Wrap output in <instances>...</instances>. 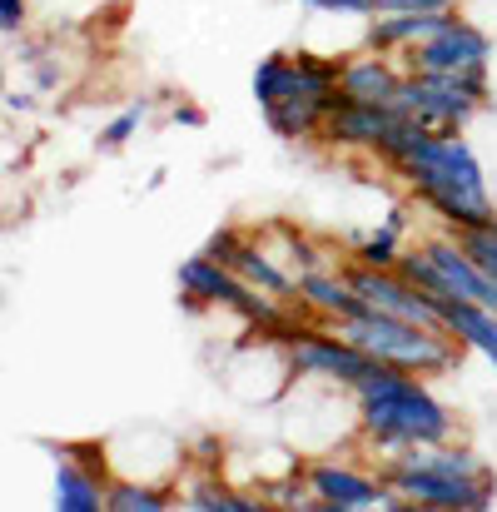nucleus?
<instances>
[{"label": "nucleus", "mask_w": 497, "mask_h": 512, "mask_svg": "<svg viewBox=\"0 0 497 512\" xmlns=\"http://www.w3.org/2000/svg\"><path fill=\"white\" fill-rule=\"evenodd\" d=\"M363 403V428L373 433L378 448H433L448 438V408L408 373L393 363H373L353 383Z\"/></svg>", "instance_id": "nucleus-1"}, {"label": "nucleus", "mask_w": 497, "mask_h": 512, "mask_svg": "<svg viewBox=\"0 0 497 512\" xmlns=\"http://www.w3.org/2000/svg\"><path fill=\"white\" fill-rule=\"evenodd\" d=\"M338 334L353 343H363L378 363H393V368H408V373H443L458 363V334L448 329H423V324H408V319H393L383 309H363L353 319H338Z\"/></svg>", "instance_id": "nucleus-2"}, {"label": "nucleus", "mask_w": 497, "mask_h": 512, "mask_svg": "<svg viewBox=\"0 0 497 512\" xmlns=\"http://www.w3.org/2000/svg\"><path fill=\"white\" fill-rule=\"evenodd\" d=\"M179 289H189V294H199V299H209V304H229V309L244 314L249 324L279 319V309L264 299V289H254L249 279H239L229 264H219V259H209V254H194V259L179 264Z\"/></svg>", "instance_id": "nucleus-3"}, {"label": "nucleus", "mask_w": 497, "mask_h": 512, "mask_svg": "<svg viewBox=\"0 0 497 512\" xmlns=\"http://www.w3.org/2000/svg\"><path fill=\"white\" fill-rule=\"evenodd\" d=\"M388 488H398L403 498L423 503V508H463V512H483L493 508V478H448V473H428L418 463H393L388 468Z\"/></svg>", "instance_id": "nucleus-4"}, {"label": "nucleus", "mask_w": 497, "mask_h": 512, "mask_svg": "<svg viewBox=\"0 0 497 512\" xmlns=\"http://www.w3.org/2000/svg\"><path fill=\"white\" fill-rule=\"evenodd\" d=\"M403 174L413 179V189H418L453 229H483V224L497 219L488 189H478V184H468V179H458V174L438 170V165H403Z\"/></svg>", "instance_id": "nucleus-5"}, {"label": "nucleus", "mask_w": 497, "mask_h": 512, "mask_svg": "<svg viewBox=\"0 0 497 512\" xmlns=\"http://www.w3.org/2000/svg\"><path fill=\"white\" fill-rule=\"evenodd\" d=\"M309 483H314V493L324 498L319 508H329V512L408 508V503H413V498H403L398 488H378V483H368L363 473H353V468H338V463H314V468H309Z\"/></svg>", "instance_id": "nucleus-6"}, {"label": "nucleus", "mask_w": 497, "mask_h": 512, "mask_svg": "<svg viewBox=\"0 0 497 512\" xmlns=\"http://www.w3.org/2000/svg\"><path fill=\"white\" fill-rule=\"evenodd\" d=\"M488 55H493V40L483 30H473L468 20H458L443 35L418 40L413 75H443V70H463V65H488Z\"/></svg>", "instance_id": "nucleus-7"}, {"label": "nucleus", "mask_w": 497, "mask_h": 512, "mask_svg": "<svg viewBox=\"0 0 497 512\" xmlns=\"http://www.w3.org/2000/svg\"><path fill=\"white\" fill-rule=\"evenodd\" d=\"M378 358L353 339H329V334H304L294 343V368L299 373H329L338 383H358Z\"/></svg>", "instance_id": "nucleus-8"}, {"label": "nucleus", "mask_w": 497, "mask_h": 512, "mask_svg": "<svg viewBox=\"0 0 497 512\" xmlns=\"http://www.w3.org/2000/svg\"><path fill=\"white\" fill-rule=\"evenodd\" d=\"M398 120H403V110H398L393 100H378V105L358 100L353 110H343V115L329 120V140L333 145H373V150H378Z\"/></svg>", "instance_id": "nucleus-9"}, {"label": "nucleus", "mask_w": 497, "mask_h": 512, "mask_svg": "<svg viewBox=\"0 0 497 512\" xmlns=\"http://www.w3.org/2000/svg\"><path fill=\"white\" fill-rule=\"evenodd\" d=\"M448 25H458L453 10H393V15H383V20L368 30V45H373V50H393V45H403V40H433V35H443Z\"/></svg>", "instance_id": "nucleus-10"}, {"label": "nucleus", "mask_w": 497, "mask_h": 512, "mask_svg": "<svg viewBox=\"0 0 497 512\" xmlns=\"http://www.w3.org/2000/svg\"><path fill=\"white\" fill-rule=\"evenodd\" d=\"M438 309H443L448 334H458L463 343H473L478 353H488L497 363V309L473 304V299H438Z\"/></svg>", "instance_id": "nucleus-11"}, {"label": "nucleus", "mask_w": 497, "mask_h": 512, "mask_svg": "<svg viewBox=\"0 0 497 512\" xmlns=\"http://www.w3.org/2000/svg\"><path fill=\"white\" fill-rule=\"evenodd\" d=\"M338 85H343L353 100H368V105H378V100H393L403 80L393 75V65H388V60H378V55H363V60H348V65H343Z\"/></svg>", "instance_id": "nucleus-12"}, {"label": "nucleus", "mask_w": 497, "mask_h": 512, "mask_svg": "<svg viewBox=\"0 0 497 512\" xmlns=\"http://www.w3.org/2000/svg\"><path fill=\"white\" fill-rule=\"evenodd\" d=\"M299 299H309L314 309H324V314H333V319H353V314L368 309V299L353 294L348 279H329V274H319V269H304V279H299Z\"/></svg>", "instance_id": "nucleus-13"}, {"label": "nucleus", "mask_w": 497, "mask_h": 512, "mask_svg": "<svg viewBox=\"0 0 497 512\" xmlns=\"http://www.w3.org/2000/svg\"><path fill=\"white\" fill-rule=\"evenodd\" d=\"M55 508L60 512H100V483H95V473H85V468H75V463H55Z\"/></svg>", "instance_id": "nucleus-14"}, {"label": "nucleus", "mask_w": 497, "mask_h": 512, "mask_svg": "<svg viewBox=\"0 0 497 512\" xmlns=\"http://www.w3.org/2000/svg\"><path fill=\"white\" fill-rule=\"evenodd\" d=\"M239 279H249L254 289H264V294H299V279H289L269 254H259L254 244H244L239 254H234V264H229Z\"/></svg>", "instance_id": "nucleus-15"}, {"label": "nucleus", "mask_w": 497, "mask_h": 512, "mask_svg": "<svg viewBox=\"0 0 497 512\" xmlns=\"http://www.w3.org/2000/svg\"><path fill=\"white\" fill-rule=\"evenodd\" d=\"M264 120H269L274 135L304 140V135H314V125L324 120V110H319V100H274V105H264Z\"/></svg>", "instance_id": "nucleus-16"}, {"label": "nucleus", "mask_w": 497, "mask_h": 512, "mask_svg": "<svg viewBox=\"0 0 497 512\" xmlns=\"http://www.w3.org/2000/svg\"><path fill=\"white\" fill-rule=\"evenodd\" d=\"M393 269H398L408 284H418L423 294H433V299H463V294L453 289V279L438 269V259H433L428 249H423V254H398V259H393Z\"/></svg>", "instance_id": "nucleus-17"}, {"label": "nucleus", "mask_w": 497, "mask_h": 512, "mask_svg": "<svg viewBox=\"0 0 497 512\" xmlns=\"http://www.w3.org/2000/svg\"><path fill=\"white\" fill-rule=\"evenodd\" d=\"M398 234H403V209H388L383 229H378V234H368V239L358 244L363 264H378V269H388V264L398 259Z\"/></svg>", "instance_id": "nucleus-18"}, {"label": "nucleus", "mask_w": 497, "mask_h": 512, "mask_svg": "<svg viewBox=\"0 0 497 512\" xmlns=\"http://www.w3.org/2000/svg\"><path fill=\"white\" fill-rule=\"evenodd\" d=\"M184 508H194V512H259V503H249V498H239V493H229V488H219V483H194Z\"/></svg>", "instance_id": "nucleus-19"}, {"label": "nucleus", "mask_w": 497, "mask_h": 512, "mask_svg": "<svg viewBox=\"0 0 497 512\" xmlns=\"http://www.w3.org/2000/svg\"><path fill=\"white\" fill-rule=\"evenodd\" d=\"M105 508L110 512H165V493H155V488H140V483H115L110 493H105Z\"/></svg>", "instance_id": "nucleus-20"}, {"label": "nucleus", "mask_w": 497, "mask_h": 512, "mask_svg": "<svg viewBox=\"0 0 497 512\" xmlns=\"http://www.w3.org/2000/svg\"><path fill=\"white\" fill-rule=\"evenodd\" d=\"M408 463H418V468H428V473H448V478H478V473H483L473 453H443L438 443H433L428 453H413Z\"/></svg>", "instance_id": "nucleus-21"}, {"label": "nucleus", "mask_w": 497, "mask_h": 512, "mask_svg": "<svg viewBox=\"0 0 497 512\" xmlns=\"http://www.w3.org/2000/svg\"><path fill=\"white\" fill-rule=\"evenodd\" d=\"M458 244L478 259V269L497 279V219L493 224H483V229H458Z\"/></svg>", "instance_id": "nucleus-22"}, {"label": "nucleus", "mask_w": 497, "mask_h": 512, "mask_svg": "<svg viewBox=\"0 0 497 512\" xmlns=\"http://www.w3.org/2000/svg\"><path fill=\"white\" fill-rule=\"evenodd\" d=\"M145 115H150V100H135L125 115H115V120L105 125V135H100V150H120V145L140 130V120H145Z\"/></svg>", "instance_id": "nucleus-23"}, {"label": "nucleus", "mask_w": 497, "mask_h": 512, "mask_svg": "<svg viewBox=\"0 0 497 512\" xmlns=\"http://www.w3.org/2000/svg\"><path fill=\"white\" fill-rule=\"evenodd\" d=\"M279 65H284V55H264L254 65V100H259V110L279 100Z\"/></svg>", "instance_id": "nucleus-24"}, {"label": "nucleus", "mask_w": 497, "mask_h": 512, "mask_svg": "<svg viewBox=\"0 0 497 512\" xmlns=\"http://www.w3.org/2000/svg\"><path fill=\"white\" fill-rule=\"evenodd\" d=\"M239 249H244V239H239L234 229H214V234H209V244H204V254H209V259H219V264H234V254H239Z\"/></svg>", "instance_id": "nucleus-25"}, {"label": "nucleus", "mask_w": 497, "mask_h": 512, "mask_svg": "<svg viewBox=\"0 0 497 512\" xmlns=\"http://www.w3.org/2000/svg\"><path fill=\"white\" fill-rule=\"evenodd\" d=\"M0 30L20 35L25 30V0H0Z\"/></svg>", "instance_id": "nucleus-26"}, {"label": "nucleus", "mask_w": 497, "mask_h": 512, "mask_svg": "<svg viewBox=\"0 0 497 512\" xmlns=\"http://www.w3.org/2000/svg\"><path fill=\"white\" fill-rule=\"evenodd\" d=\"M314 10H353V15H373V0H304Z\"/></svg>", "instance_id": "nucleus-27"}, {"label": "nucleus", "mask_w": 497, "mask_h": 512, "mask_svg": "<svg viewBox=\"0 0 497 512\" xmlns=\"http://www.w3.org/2000/svg\"><path fill=\"white\" fill-rule=\"evenodd\" d=\"M378 10H448V0H383Z\"/></svg>", "instance_id": "nucleus-28"}, {"label": "nucleus", "mask_w": 497, "mask_h": 512, "mask_svg": "<svg viewBox=\"0 0 497 512\" xmlns=\"http://www.w3.org/2000/svg\"><path fill=\"white\" fill-rule=\"evenodd\" d=\"M174 125H189V130H199V125H204V115H199V110H174Z\"/></svg>", "instance_id": "nucleus-29"}, {"label": "nucleus", "mask_w": 497, "mask_h": 512, "mask_svg": "<svg viewBox=\"0 0 497 512\" xmlns=\"http://www.w3.org/2000/svg\"><path fill=\"white\" fill-rule=\"evenodd\" d=\"M5 105H10V110H30L35 100H30V95H5Z\"/></svg>", "instance_id": "nucleus-30"}, {"label": "nucleus", "mask_w": 497, "mask_h": 512, "mask_svg": "<svg viewBox=\"0 0 497 512\" xmlns=\"http://www.w3.org/2000/svg\"><path fill=\"white\" fill-rule=\"evenodd\" d=\"M493 284H497V279H493Z\"/></svg>", "instance_id": "nucleus-31"}]
</instances>
